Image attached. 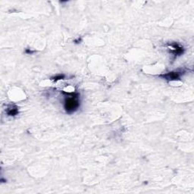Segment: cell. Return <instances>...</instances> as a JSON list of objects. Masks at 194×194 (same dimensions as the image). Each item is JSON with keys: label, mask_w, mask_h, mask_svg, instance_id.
Wrapping results in <instances>:
<instances>
[{"label": "cell", "mask_w": 194, "mask_h": 194, "mask_svg": "<svg viewBox=\"0 0 194 194\" xmlns=\"http://www.w3.org/2000/svg\"><path fill=\"white\" fill-rule=\"evenodd\" d=\"M79 95L78 93H71L70 96H67L64 100V109L68 113L71 114L78 110L80 106V102H79Z\"/></svg>", "instance_id": "6da1fadb"}, {"label": "cell", "mask_w": 194, "mask_h": 194, "mask_svg": "<svg viewBox=\"0 0 194 194\" xmlns=\"http://www.w3.org/2000/svg\"><path fill=\"white\" fill-rule=\"evenodd\" d=\"M184 74V71H171V72L164 74H161V78L165 79L167 80H179L180 78L181 77V75Z\"/></svg>", "instance_id": "7a4b0ae2"}, {"label": "cell", "mask_w": 194, "mask_h": 194, "mask_svg": "<svg viewBox=\"0 0 194 194\" xmlns=\"http://www.w3.org/2000/svg\"><path fill=\"white\" fill-rule=\"evenodd\" d=\"M168 46H169V47L171 48V53H173L174 55H175V56L182 55V54L184 53V47H183V46H180L179 44L177 43H174L168 44Z\"/></svg>", "instance_id": "3957f363"}, {"label": "cell", "mask_w": 194, "mask_h": 194, "mask_svg": "<svg viewBox=\"0 0 194 194\" xmlns=\"http://www.w3.org/2000/svg\"><path fill=\"white\" fill-rule=\"evenodd\" d=\"M6 113L9 116H15L18 114V109L16 105H11L6 109Z\"/></svg>", "instance_id": "277c9868"}, {"label": "cell", "mask_w": 194, "mask_h": 194, "mask_svg": "<svg viewBox=\"0 0 194 194\" xmlns=\"http://www.w3.org/2000/svg\"><path fill=\"white\" fill-rule=\"evenodd\" d=\"M64 78V75H57V76L54 77V78H52V80H54L55 81H56V80H61V79H63Z\"/></svg>", "instance_id": "5b68a950"}, {"label": "cell", "mask_w": 194, "mask_h": 194, "mask_svg": "<svg viewBox=\"0 0 194 194\" xmlns=\"http://www.w3.org/2000/svg\"><path fill=\"white\" fill-rule=\"evenodd\" d=\"M25 52H26L27 53H29V54H31V53H34V51H31V50H28V49H27Z\"/></svg>", "instance_id": "8992f818"}]
</instances>
